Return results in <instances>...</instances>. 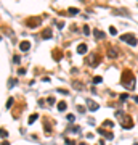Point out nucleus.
<instances>
[{
	"instance_id": "1",
	"label": "nucleus",
	"mask_w": 138,
	"mask_h": 145,
	"mask_svg": "<svg viewBox=\"0 0 138 145\" xmlns=\"http://www.w3.org/2000/svg\"><path fill=\"white\" fill-rule=\"evenodd\" d=\"M132 79H133V74H132V71H124L122 73V84L125 87H132Z\"/></svg>"
},
{
	"instance_id": "2",
	"label": "nucleus",
	"mask_w": 138,
	"mask_h": 145,
	"mask_svg": "<svg viewBox=\"0 0 138 145\" xmlns=\"http://www.w3.org/2000/svg\"><path fill=\"white\" fill-rule=\"evenodd\" d=\"M121 40L127 42L128 45H135V44H137V37H135L133 34H122V36H121Z\"/></svg>"
},
{
	"instance_id": "3",
	"label": "nucleus",
	"mask_w": 138,
	"mask_h": 145,
	"mask_svg": "<svg viewBox=\"0 0 138 145\" xmlns=\"http://www.w3.org/2000/svg\"><path fill=\"white\" fill-rule=\"evenodd\" d=\"M98 134H101L104 139H108V140H112L114 139V135H112V132H108V131H104L103 127H100L98 129Z\"/></svg>"
},
{
	"instance_id": "4",
	"label": "nucleus",
	"mask_w": 138,
	"mask_h": 145,
	"mask_svg": "<svg viewBox=\"0 0 138 145\" xmlns=\"http://www.w3.org/2000/svg\"><path fill=\"white\" fill-rule=\"evenodd\" d=\"M26 23H27V26H39L40 24V18H29Z\"/></svg>"
},
{
	"instance_id": "5",
	"label": "nucleus",
	"mask_w": 138,
	"mask_h": 145,
	"mask_svg": "<svg viewBox=\"0 0 138 145\" xmlns=\"http://www.w3.org/2000/svg\"><path fill=\"white\" fill-rule=\"evenodd\" d=\"M87 105H88V110H90V111H96V110H98V105H96L93 100H90V98L87 100Z\"/></svg>"
},
{
	"instance_id": "6",
	"label": "nucleus",
	"mask_w": 138,
	"mask_h": 145,
	"mask_svg": "<svg viewBox=\"0 0 138 145\" xmlns=\"http://www.w3.org/2000/svg\"><path fill=\"white\" fill-rule=\"evenodd\" d=\"M19 48H21L23 52H27L29 48H31V42H27V40H24V42L19 44Z\"/></svg>"
},
{
	"instance_id": "7",
	"label": "nucleus",
	"mask_w": 138,
	"mask_h": 145,
	"mask_svg": "<svg viewBox=\"0 0 138 145\" xmlns=\"http://www.w3.org/2000/svg\"><path fill=\"white\" fill-rule=\"evenodd\" d=\"M85 52H87V45H85V44H79V47H77V53L84 55Z\"/></svg>"
},
{
	"instance_id": "8",
	"label": "nucleus",
	"mask_w": 138,
	"mask_h": 145,
	"mask_svg": "<svg viewBox=\"0 0 138 145\" xmlns=\"http://www.w3.org/2000/svg\"><path fill=\"white\" fill-rule=\"evenodd\" d=\"M52 34H53V32H52V29H45V31L42 32V37L43 39H50V37H52Z\"/></svg>"
},
{
	"instance_id": "9",
	"label": "nucleus",
	"mask_w": 138,
	"mask_h": 145,
	"mask_svg": "<svg viewBox=\"0 0 138 145\" xmlns=\"http://www.w3.org/2000/svg\"><path fill=\"white\" fill-rule=\"evenodd\" d=\"M37 118H39V114H37V113H34V114H31V118H29V124L35 123V121H37Z\"/></svg>"
},
{
	"instance_id": "10",
	"label": "nucleus",
	"mask_w": 138,
	"mask_h": 145,
	"mask_svg": "<svg viewBox=\"0 0 138 145\" xmlns=\"http://www.w3.org/2000/svg\"><path fill=\"white\" fill-rule=\"evenodd\" d=\"M53 58L56 60V61H59V60L63 58V55H61V52H56V50H55V53H53Z\"/></svg>"
},
{
	"instance_id": "11",
	"label": "nucleus",
	"mask_w": 138,
	"mask_h": 145,
	"mask_svg": "<svg viewBox=\"0 0 138 145\" xmlns=\"http://www.w3.org/2000/svg\"><path fill=\"white\" fill-rule=\"evenodd\" d=\"M95 37H98V39H104V32L96 31V29H95Z\"/></svg>"
},
{
	"instance_id": "12",
	"label": "nucleus",
	"mask_w": 138,
	"mask_h": 145,
	"mask_svg": "<svg viewBox=\"0 0 138 145\" xmlns=\"http://www.w3.org/2000/svg\"><path fill=\"white\" fill-rule=\"evenodd\" d=\"M103 126H104V127H112V126H114V123H112V121H109V119H106V121L103 123Z\"/></svg>"
},
{
	"instance_id": "13",
	"label": "nucleus",
	"mask_w": 138,
	"mask_h": 145,
	"mask_svg": "<svg viewBox=\"0 0 138 145\" xmlns=\"http://www.w3.org/2000/svg\"><path fill=\"white\" fill-rule=\"evenodd\" d=\"M58 110H59V111H64V110H66V103H64V102H59L58 103Z\"/></svg>"
},
{
	"instance_id": "14",
	"label": "nucleus",
	"mask_w": 138,
	"mask_h": 145,
	"mask_svg": "<svg viewBox=\"0 0 138 145\" xmlns=\"http://www.w3.org/2000/svg\"><path fill=\"white\" fill-rule=\"evenodd\" d=\"M108 55H109V57H112V58H116V57H117V52L114 50V48H111V50L108 52Z\"/></svg>"
},
{
	"instance_id": "15",
	"label": "nucleus",
	"mask_w": 138,
	"mask_h": 145,
	"mask_svg": "<svg viewBox=\"0 0 138 145\" xmlns=\"http://www.w3.org/2000/svg\"><path fill=\"white\" fill-rule=\"evenodd\" d=\"M79 13V8H69V15H77Z\"/></svg>"
},
{
	"instance_id": "16",
	"label": "nucleus",
	"mask_w": 138,
	"mask_h": 145,
	"mask_svg": "<svg viewBox=\"0 0 138 145\" xmlns=\"http://www.w3.org/2000/svg\"><path fill=\"white\" fill-rule=\"evenodd\" d=\"M101 81H103V79H101L100 76H95V77H93V84H100Z\"/></svg>"
},
{
	"instance_id": "17",
	"label": "nucleus",
	"mask_w": 138,
	"mask_h": 145,
	"mask_svg": "<svg viewBox=\"0 0 138 145\" xmlns=\"http://www.w3.org/2000/svg\"><path fill=\"white\" fill-rule=\"evenodd\" d=\"M66 118H68V121H71V123H74L75 116H74V114H68V116H66Z\"/></svg>"
},
{
	"instance_id": "18",
	"label": "nucleus",
	"mask_w": 138,
	"mask_h": 145,
	"mask_svg": "<svg viewBox=\"0 0 138 145\" xmlns=\"http://www.w3.org/2000/svg\"><path fill=\"white\" fill-rule=\"evenodd\" d=\"M84 34H85V36H88V34H90V27H88V26H84Z\"/></svg>"
},
{
	"instance_id": "19",
	"label": "nucleus",
	"mask_w": 138,
	"mask_h": 145,
	"mask_svg": "<svg viewBox=\"0 0 138 145\" xmlns=\"http://www.w3.org/2000/svg\"><path fill=\"white\" fill-rule=\"evenodd\" d=\"M11 105H13V98H8V102H6V108H11Z\"/></svg>"
},
{
	"instance_id": "20",
	"label": "nucleus",
	"mask_w": 138,
	"mask_h": 145,
	"mask_svg": "<svg viewBox=\"0 0 138 145\" xmlns=\"http://www.w3.org/2000/svg\"><path fill=\"white\" fill-rule=\"evenodd\" d=\"M109 32H111V36H116V34H117L116 27H109Z\"/></svg>"
},
{
	"instance_id": "21",
	"label": "nucleus",
	"mask_w": 138,
	"mask_h": 145,
	"mask_svg": "<svg viewBox=\"0 0 138 145\" xmlns=\"http://www.w3.org/2000/svg\"><path fill=\"white\" fill-rule=\"evenodd\" d=\"M58 92H59V94H63V95H68V94H69V92L66 90V89H59Z\"/></svg>"
},
{
	"instance_id": "22",
	"label": "nucleus",
	"mask_w": 138,
	"mask_h": 145,
	"mask_svg": "<svg viewBox=\"0 0 138 145\" xmlns=\"http://www.w3.org/2000/svg\"><path fill=\"white\" fill-rule=\"evenodd\" d=\"M66 144H68V145H77L74 140H69V139H66Z\"/></svg>"
},
{
	"instance_id": "23",
	"label": "nucleus",
	"mask_w": 138,
	"mask_h": 145,
	"mask_svg": "<svg viewBox=\"0 0 138 145\" xmlns=\"http://www.w3.org/2000/svg\"><path fill=\"white\" fill-rule=\"evenodd\" d=\"M48 103H50V105H53V103H55V97H48Z\"/></svg>"
},
{
	"instance_id": "24",
	"label": "nucleus",
	"mask_w": 138,
	"mask_h": 145,
	"mask_svg": "<svg viewBox=\"0 0 138 145\" xmlns=\"http://www.w3.org/2000/svg\"><path fill=\"white\" fill-rule=\"evenodd\" d=\"M127 98H128L127 94H122V95H121V100H127Z\"/></svg>"
},
{
	"instance_id": "25",
	"label": "nucleus",
	"mask_w": 138,
	"mask_h": 145,
	"mask_svg": "<svg viewBox=\"0 0 138 145\" xmlns=\"http://www.w3.org/2000/svg\"><path fill=\"white\" fill-rule=\"evenodd\" d=\"M79 131H80L79 126H74V127H72V132H79Z\"/></svg>"
},
{
	"instance_id": "26",
	"label": "nucleus",
	"mask_w": 138,
	"mask_h": 145,
	"mask_svg": "<svg viewBox=\"0 0 138 145\" xmlns=\"http://www.w3.org/2000/svg\"><path fill=\"white\" fill-rule=\"evenodd\" d=\"M19 60H21V58H19V57H18V55H16L15 58H13V61H15V63H19Z\"/></svg>"
},
{
	"instance_id": "27",
	"label": "nucleus",
	"mask_w": 138,
	"mask_h": 145,
	"mask_svg": "<svg viewBox=\"0 0 138 145\" xmlns=\"http://www.w3.org/2000/svg\"><path fill=\"white\" fill-rule=\"evenodd\" d=\"M18 73H19V74H24V73H26V69H24V68H21V69H18Z\"/></svg>"
},
{
	"instance_id": "28",
	"label": "nucleus",
	"mask_w": 138,
	"mask_h": 145,
	"mask_svg": "<svg viewBox=\"0 0 138 145\" xmlns=\"http://www.w3.org/2000/svg\"><path fill=\"white\" fill-rule=\"evenodd\" d=\"M15 84H16V81H15V79H11V81H10V87H13Z\"/></svg>"
},
{
	"instance_id": "29",
	"label": "nucleus",
	"mask_w": 138,
	"mask_h": 145,
	"mask_svg": "<svg viewBox=\"0 0 138 145\" xmlns=\"http://www.w3.org/2000/svg\"><path fill=\"white\" fill-rule=\"evenodd\" d=\"M2 145H10V144H8V142H5V140H3V142H2Z\"/></svg>"
},
{
	"instance_id": "30",
	"label": "nucleus",
	"mask_w": 138,
	"mask_h": 145,
	"mask_svg": "<svg viewBox=\"0 0 138 145\" xmlns=\"http://www.w3.org/2000/svg\"><path fill=\"white\" fill-rule=\"evenodd\" d=\"M135 102H137V103H138V97H135Z\"/></svg>"
}]
</instances>
